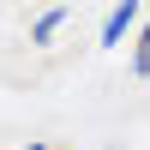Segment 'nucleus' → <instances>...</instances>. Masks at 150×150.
I'll return each mask as SVG.
<instances>
[{"label":"nucleus","mask_w":150,"mask_h":150,"mask_svg":"<svg viewBox=\"0 0 150 150\" xmlns=\"http://www.w3.org/2000/svg\"><path fill=\"white\" fill-rule=\"evenodd\" d=\"M132 18H138V0H120V6L108 12V24H102V48H114L120 36H126V24H132Z\"/></svg>","instance_id":"f257e3e1"},{"label":"nucleus","mask_w":150,"mask_h":150,"mask_svg":"<svg viewBox=\"0 0 150 150\" xmlns=\"http://www.w3.org/2000/svg\"><path fill=\"white\" fill-rule=\"evenodd\" d=\"M60 24H66V12L54 6V12H42V18H36V30H30V36H36V42H48V36H54Z\"/></svg>","instance_id":"f03ea898"},{"label":"nucleus","mask_w":150,"mask_h":150,"mask_svg":"<svg viewBox=\"0 0 150 150\" xmlns=\"http://www.w3.org/2000/svg\"><path fill=\"white\" fill-rule=\"evenodd\" d=\"M132 66H138V78H150V30H144V42H138V60H132Z\"/></svg>","instance_id":"7ed1b4c3"},{"label":"nucleus","mask_w":150,"mask_h":150,"mask_svg":"<svg viewBox=\"0 0 150 150\" xmlns=\"http://www.w3.org/2000/svg\"><path fill=\"white\" fill-rule=\"evenodd\" d=\"M24 150H42V144H24Z\"/></svg>","instance_id":"20e7f679"}]
</instances>
